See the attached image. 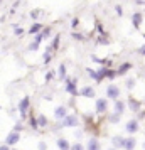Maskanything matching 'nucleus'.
Instances as JSON below:
<instances>
[{"label":"nucleus","mask_w":145,"mask_h":150,"mask_svg":"<svg viewBox=\"0 0 145 150\" xmlns=\"http://www.w3.org/2000/svg\"><path fill=\"white\" fill-rule=\"evenodd\" d=\"M62 125H64V127H76L78 118L76 116H64V118H62Z\"/></svg>","instance_id":"nucleus-1"},{"label":"nucleus","mask_w":145,"mask_h":150,"mask_svg":"<svg viewBox=\"0 0 145 150\" xmlns=\"http://www.w3.org/2000/svg\"><path fill=\"white\" fill-rule=\"evenodd\" d=\"M125 128H127L128 133H135V132L138 130V123L135 122V120H130V122L127 123V127H125Z\"/></svg>","instance_id":"nucleus-2"},{"label":"nucleus","mask_w":145,"mask_h":150,"mask_svg":"<svg viewBox=\"0 0 145 150\" xmlns=\"http://www.w3.org/2000/svg\"><path fill=\"white\" fill-rule=\"evenodd\" d=\"M122 147L127 150H133V147H135V138H123Z\"/></svg>","instance_id":"nucleus-3"},{"label":"nucleus","mask_w":145,"mask_h":150,"mask_svg":"<svg viewBox=\"0 0 145 150\" xmlns=\"http://www.w3.org/2000/svg\"><path fill=\"white\" fill-rule=\"evenodd\" d=\"M106 95H108V98H113V100H117L118 95H120V91H118L117 86H110V88L106 89Z\"/></svg>","instance_id":"nucleus-4"},{"label":"nucleus","mask_w":145,"mask_h":150,"mask_svg":"<svg viewBox=\"0 0 145 150\" xmlns=\"http://www.w3.org/2000/svg\"><path fill=\"white\" fill-rule=\"evenodd\" d=\"M17 142H19V132H12L7 137V145H15Z\"/></svg>","instance_id":"nucleus-5"},{"label":"nucleus","mask_w":145,"mask_h":150,"mask_svg":"<svg viewBox=\"0 0 145 150\" xmlns=\"http://www.w3.org/2000/svg\"><path fill=\"white\" fill-rule=\"evenodd\" d=\"M96 111H98V113L106 111V100H98V101H96Z\"/></svg>","instance_id":"nucleus-6"},{"label":"nucleus","mask_w":145,"mask_h":150,"mask_svg":"<svg viewBox=\"0 0 145 150\" xmlns=\"http://www.w3.org/2000/svg\"><path fill=\"white\" fill-rule=\"evenodd\" d=\"M27 108H29V98H24V100L21 101V105H19V110H21V113H22V115H25Z\"/></svg>","instance_id":"nucleus-7"},{"label":"nucleus","mask_w":145,"mask_h":150,"mask_svg":"<svg viewBox=\"0 0 145 150\" xmlns=\"http://www.w3.org/2000/svg\"><path fill=\"white\" fill-rule=\"evenodd\" d=\"M54 115H56V118H57V120H59V118L62 120V118L66 116V108H64V106H59V108H56Z\"/></svg>","instance_id":"nucleus-8"},{"label":"nucleus","mask_w":145,"mask_h":150,"mask_svg":"<svg viewBox=\"0 0 145 150\" xmlns=\"http://www.w3.org/2000/svg\"><path fill=\"white\" fill-rule=\"evenodd\" d=\"M88 150H100V143H98L96 138H91L88 142Z\"/></svg>","instance_id":"nucleus-9"},{"label":"nucleus","mask_w":145,"mask_h":150,"mask_svg":"<svg viewBox=\"0 0 145 150\" xmlns=\"http://www.w3.org/2000/svg\"><path fill=\"white\" fill-rule=\"evenodd\" d=\"M57 147H59L61 150H69V143H68V140H64V138L57 140Z\"/></svg>","instance_id":"nucleus-10"},{"label":"nucleus","mask_w":145,"mask_h":150,"mask_svg":"<svg viewBox=\"0 0 145 150\" xmlns=\"http://www.w3.org/2000/svg\"><path fill=\"white\" fill-rule=\"evenodd\" d=\"M81 95L88 96V98H93V96H95V91H93V88H84L83 91H81Z\"/></svg>","instance_id":"nucleus-11"},{"label":"nucleus","mask_w":145,"mask_h":150,"mask_svg":"<svg viewBox=\"0 0 145 150\" xmlns=\"http://www.w3.org/2000/svg\"><path fill=\"white\" fill-rule=\"evenodd\" d=\"M122 143H123V138L122 137H113V145L115 147H122Z\"/></svg>","instance_id":"nucleus-12"},{"label":"nucleus","mask_w":145,"mask_h":150,"mask_svg":"<svg viewBox=\"0 0 145 150\" xmlns=\"http://www.w3.org/2000/svg\"><path fill=\"white\" fill-rule=\"evenodd\" d=\"M68 93H76V86H74V81L71 83V81H68Z\"/></svg>","instance_id":"nucleus-13"},{"label":"nucleus","mask_w":145,"mask_h":150,"mask_svg":"<svg viewBox=\"0 0 145 150\" xmlns=\"http://www.w3.org/2000/svg\"><path fill=\"white\" fill-rule=\"evenodd\" d=\"M115 110H117V115H120V113L123 111V103H122V101H117V103H115Z\"/></svg>","instance_id":"nucleus-14"},{"label":"nucleus","mask_w":145,"mask_h":150,"mask_svg":"<svg viewBox=\"0 0 145 150\" xmlns=\"http://www.w3.org/2000/svg\"><path fill=\"white\" fill-rule=\"evenodd\" d=\"M41 30V25L39 24H34L32 27H30V34H35V32H39Z\"/></svg>","instance_id":"nucleus-15"},{"label":"nucleus","mask_w":145,"mask_h":150,"mask_svg":"<svg viewBox=\"0 0 145 150\" xmlns=\"http://www.w3.org/2000/svg\"><path fill=\"white\" fill-rule=\"evenodd\" d=\"M140 21H142V17H140V15H133V25H138V24H140Z\"/></svg>","instance_id":"nucleus-16"},{"label":"nucleus","mask_w":145,"mask_h":150,"mask_svg":"<svg viewBox=\"0 0 145 150\" xmlns=\"http://www.w3.org/2000/svg\"><path fill=\"white\" fill-rule=\"evenodd\" d=\"M46 123H47V120H46V116H39V125H41V127H44Z\"/></svg>","instance_id":"nucleus-17"},{"label":"nucleus","mask_w":145,"mask_h":150,"mask_svg":"<svg viewBox=\"0 0 145 150\" xmlns=\"http://www.w3.org/2000/svg\"><path fill=\"white\" fill-rule=\"evenodd\" d=\"M69 150H83V145L76 143V145H73V147H69Z\"/></svg>","instance_id":"nucleus-18"},{"label":"nucleus","mask_w":145,"mask_h":150,"mask_svg":"<svg viewBox=\"0 0 145 150\" xmlns=\"http://www.w3.org/2000/svg\"><path fill=\"white\" fill-rule=\"evenodd\" d=\"M110 122H111V123H117V122H118V115H111V116H110Z\"/></svg>","instance_id":"nucleus-19"},{"label":"nucleus","mask_w":145,"mask_h":150,"mask_svg":"<svg viewBox=\"0 0 145 150\" xmlns=\"http://www.w3.org/2000/svg\"><path fill=\"white\" fill-rule=\"evenodd\" d=\"M130 106H132V110H135V111L138 110V105H137L135 101H132V103H130Z\"/></svg>","instance_id":"nucleus-20"},{"label":"nucleus","mask_w":145,"mask_h":150,"mask_svg":"<svg viewBox=\"0 0 145 150\" xmlns=\"http://www.w3.org/2000/svg\"><path fill=\"white\" fill-rule=\"evenodd\" d=\"M64 73H66V69H64V66H61V68H59V74H61V78H64Z\"/></svg>","instance_id":"nucleus-21"},{"label":"nucleus","mask_w":145,"mask_h":150,"mask_svg":"<svg viewBox=\"0 0 145 150\" xmlns=\"http://www.w3.org/2000/svg\"><path fill=\"white\" fill-rule=\"evenodd\" d=\"M52 76H54V73H47V74H46V81H49V79H52Z\"/></svg>","instance_id":"nucleus-22"},{"label":"nucleus","mask_w":145,"mask_h":150,"mask_svg":"<svg viewBox=\"0 0 145 150\" xmlns=\"http://www.w3.org/2000/svg\"><path fill=\"white\" fill-rule=\"evenodd\" d=\"M130 68V64H125V66H122V68H120V73H123L125 69H128Z\"/></svg>","instance_id":"nucleus-23"},{"label":"nucleus","mask_w":145,"mask_h":150,"mask_svg":"<svg viewBox=\"0 0 145 150\" xmlns=\"http://www.w3.org/2000/svg\"><path fill=\"white\" fill-rule=\"evenodd\" d=\"M133 84H135V81H133V79H130V81L127 83V86H128V88H132V86H133Z\"/></svg>","instance_id":"nucleus-24"},{"label":"nucleus","mask_w":145,"mask_h":150,"mask_svg":"<svg viewBox=\"0 0 145 150\" xmlns=\"http://www.w3.org/2000/svg\"><path fill=\"white\" fill-rule=\"evenodd\" d=\"M39 150H46V143H39Z\"/></svg>","instance_id":"nucleus-25"},{"label":"nucleus","mask_w":145,"mask_h":150,"mask_svg":"<svg viewBox=\"0 0 145 150\" xmlns=\"http://www.w3.org/2000/svg\"><path fill=\"white\" fill-rule=\"evenodd\" d=\"M0 150H8V147H7V145H2V147H0Z\"/></svg>","instance_id":"nucleus-26"},{"label":"nucleus","mask_w":145,"mask_h":150,"mask_svg":"<svg viewBox=\"0 0 145 150\" xmlns=\"http://www.w3.org/2000/svg\"><path fill=\"white\" fill-rule=\"evenodd\" d=\"M140 52H142V54H145V47H142V49H140Z\"/></svg>","instance_id":"nucleus-27"},{"label":"nucleus","mask_w":145,"mask_h":150,"mask_svg":"<svg viewBox=\"0 0 145 150\" xmlns=\"http://www.w3.org/2000/svg\"><path fill=\"white\" fill-rule=\"evenodd\" d=\"M111 150H113V149H111Z\"/></svg>","instance_id":"nucleus-28"}]
</instances>
